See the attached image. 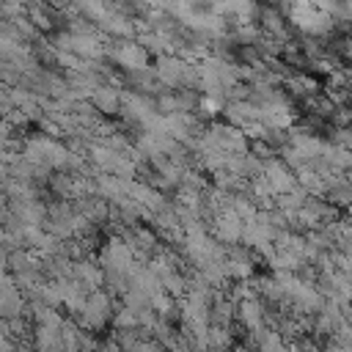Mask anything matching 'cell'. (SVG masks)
Returning <instances> with one entry per match:
<instances>
[{
	"mask_svg": "<svg viewBox=\"0 0 352 352\" xmlns=\"http://www.w3.org/2000/svg\"><path fill=\"white\" fill-rule=\"evenodd\" d=\"M289 19L300 30H305L311 36H322V33L333 30V16L324 14V11H319V8H314L311 0L308 3H292L289 6Z\"/></svg>",
	"mask_w": 352,
	"mask_h": 352,
	"instance_id": "6da1fadb",
	"label": "cell"
},
{
	"mask_svg": "<svg viewBox=\"0 0 352 352\" xmlns=\"http://www.w3.org/2000/svg\"><path fill=\"white\" fill-rule=\"evenodd\" d=\"M116 58H118L121 63H126V66H143V63H146V52H143L138 44H121V47L116 50Z\"/></svg>",
	"mask_w": 352,
	"mask_h": 352,
	"instance_id": "7a4b0ae2",
	"label": "cell"
}]
</instances>
